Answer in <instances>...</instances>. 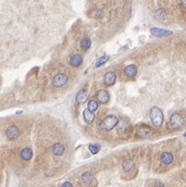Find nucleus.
I'll list each match as a JSON object with an SVG mask.
<instances>
[{
    "instance_id": "nucleus-7",
    "label": "nucleus",
    "mask_w": 186,
    "mask_h": 187,
    "mask_svg": "<svg viewBox=\"0 0 186 187\" xmlns=\"http://www.w3.org/2000/svg\"><path fill=\"white\" fill-rule=\"evenodd\" d=\"M96 98H97L98 103H108L110 100V94L105 90H98L96 92Z\"/></svg>"
},
{
    "instance_id": "nucleus-27",
    "label": "nucleus",
    "mask_w": 186,
    "mask_h": 187,
    "mask_svg": "<svg viewBox=\"0 0 186 187\" xmlns=\"http://www.w3.org/2000/svg\"><path fill=\"white\" fill-rule=\"evenodd\" d=\"M184 137H186V132H185V133H184Z\"/></svg>"
},
{
    "instance_id": "nucleus-14",
    "label": "nucleus",
    "mask_w": 186,
    "mask_h": 187,
    "mask_svg": "<svg viewBox=\"0 0 186 187\" xmlns=\"http://www.w3.org/2000/svg\"><path fill=\"white\" fill-rule=\"evenodd\" d=\"M138 136L140 137H143V139H146V137H149L151 136V129L149 128L148 126H143L140 127L138 130Z\"/></svg>"
},
{
    "instance_id": "nucleus-8",
    "label": "nucleus",
    "mask_w": 186,
    "mask_h": 187,
    "mask_svg": "<svg viewBox=\"0 0 186 187\" xmlns=\"http://www.w3.org/2000/svg\"><path fill=\"white\" fill-rule=\"evenodd\" d=\"M116 79H117V75H116L114 71H108V73L105 74L104 82L107 86H113V85L116 83Z\"/></svg>"
},
{
    "instance_id": "nucleus-20",
    "label": "nucleus",
    "mask_w": 186,
    "mask_h": 187,
    "mask_svg": "<svg viewBox=\"0 0 186 187\" xmlns=\"http://www.w3.org/2000/svg\"><path fill=\"white\" fill-rule=\"evenodd\" d=\"M123 170H125V172H129L130 170H132L134 169V166H135V163H134V161L132 160H130V159H128V160H125V161L123 162Z\"/></svg>"
},
{
    "instance_id": "nucleus-3",
    "label": "nucleus",
    "mask_w": 186,
    "mask_h": 187,
    "mask_svg": "<svg viewBox=\"0 0 186 187\" xmlns=\"http://www.w3.org/2000/svg\"><path fill=\"white\" fill-rule=\"evenodd\" d=\"M184 124V119L183 116L179 113H174L172 114V116L170 117V126L174 129H178L181 128Z\"/></svg>"
},
{
    "instance_id": "nucleus-1",
    "label": "nucleus",
    "mask_w": 186,
    "mask_h": 187,
    "mask_svg": "<svg viewBox=\"0 0 186 187\" xmlns=\"http://www.w3.org/2000/svg\"><path fill=\"white\" fill-rule=\"evenodd\" d=\"M118 124V118L114 116V115H109V116L105 117L100 122L98 123V126L100 129L104 131H110Z\"/></svg>"
},
{
    "instance_id": "nucleus-16",
    "label": "nucleus",
    "mask_w": 186,
    "mask_h": 187,
    "mask_svg": "<svg viewBox=\"0 0 186 187\" xmlns=\"http://www.w3.org/2000/svg\"><path fill=\"white\" fill-rule=\"evenodd\" d=\"M87 91L86 90H80L79 92L77 93V95H76V101L79 103H83L84 101H86V99H87Z\"/></svg>"
},
{
    "instance_id": "nucleus-25",
    "label": "nucleus",
    "mask_w": 186,
    "mask_h": 187,
    "mask_svg": "<svg viewBox=\"0 0 186 187\" xmlns=\"http://www.w3.org/2000/svg\"><path fill=\"white\" fill-rule=\"evenodd\" d=\"M181 5L183 8H186V0H181Z\"/></svg>"
},
{
    "instance_id": "nucleus-15",
    "label": "nucleus",
    "mask_w": 186,
    "mask_h": 187,
    "mask_svg": "<svg viewBox=\"0 0 186 187\" xmlns=\"http://www.w3.org/2000/svg\"><path fill=\"white\" fill-rule=\"evenodd\" d=\"M92 180H93V176L92 174L89 172L84 173L81 177V181L84 185H90L92 183Z\"/></svg>"
},
{
    "instance_id": "nucleus-26",
    "label": "nucleus",
    "mask_w": 186,
    "mask_h": 187,
    "mask_svg": "<svg viewBox=\"0 0 186 187\" xmlns=\"http://www.w3.org/2000/svg\"><path fill=\"white\" fill-rule=\"evenodd\" d=\"M155 187H164V184H162V183L158 182V183H156V184H155Z\"/></svg>"
},
{
    "instance_id": "nucleus-10",
    "label": "nucleus",
    "mask_w": 186,
    "mask_h": 187,
    "mask_svg": "<svg viewBox=\"0 0 186 187\" xmlns=\"http://www.w3.org/2000/svg\"><path fill=\"white\" fill-rule=\"evenodd\" d=\"M83 118H84V121L87 124H91L95 119L94 112H91L90 110L85 109L84 111H83Z\"/></svg>"
},
{
    "instance_id": "nucleus-4",
    "label": "nucleus",
    "mask_w": 186,
    "mask_h": 187,
    "mask_svg": "<svg viewBox=\"0 0 186 187\" xmlns=\"http://www.w3.org/2000/svg\"><path fill=\"white\" fill-rule=\"evenodd\" d=\"M67 81H68V77L65 74H58L53 79L52 84L55 88H62L66 85Z\"/></svg>"
},
{
    "instance_id": "nucleus-11",
    "label": "nucleus",
    "mask_w": 186,
    "mask_h": 187,
    "mask_svg": "<svg viewBox=\"0 0 186 187\" xmlns=\"http://www.w3.org/2000/svg\"><path fill=\"white\" fill-rule=\"evenodd\" d=\"M82 62H83V57H82V55H80V54H74L71 57V59H69V64L74 67L80 66V65L82 64Z\"/></svg>"
},
{
    "instance_id": "nucleus-19",
    "label": "nucleus",
    "mask_w": 186,
    "mask_h": 187,
    "mask_svg": "<svg viewBox=\"0 0 186 187\" xmlns=\"http://www.w3.org/2000/svg\"><path fill=\"white\" fill-rule=\"evenodd\" d=\"M98 108V103L96 101L95 99H90L88 101V104H87V109L90 110L91 112H95Z\"/></svg>"
},
{
    "instance_id": "nucleus-18",
    "label": "nucleus",
    "mask_w": 186,
    "mask_h": 187,
    "mask_svg": "<svg viewBox=\"0 0 186 187\" xmlns=\"http://www.w3.org/2000/svg\"><path fill=\"white\" fill-rule=\"evenodd\" d=\"M81 49L82 50H84V51H87L89 48H90V46H91V41H90V38L89 37H84V38H82V41H81Z\"/></svg>"
},
{
    "instance_id": "nucleus-2",
    "label": "nucleus",
    "mask_w": 186,
    "mask_h": 187,
    "mask_svg": "<svg viewBox=\"0 0 186 187\" xmlns=\"http://www.w3.org/2000/svg\"><path fill=\"white\" fill-rule=\"evenodd\" d=\"M150 119L152 124L155 127H160L162 125V123H164V114H162V111L157 107L151 108Z\"/></svg>"
},
{
    "instance_id": "nucleus-22",
    "label": "nucleus",
    "mask_w": 186,
    "mask_h": 187,
    "mask_svg": "<svg viewBox=\"0 0 186 187\" xmlns=\"http://www.w3.org/2000/svg\"><path fill=\"white\" fill-rule=\"evenodd\" d=\"M155 17L157 18L158 20H160V21H164V20L167 18V14H165L164 9H157V11L155 12Z\"/></svg>"
},
{
    "instance_id": "nucleus-21",
    "label": "nucleus",
    "mask_w": 186,
    "mask_h": 187,
    "mask_svg": "<svg viewBox=\"0 0 186 187\" xmlns=\"http://www.w3.org/2000/svg\"><path fill=\"white\" fill-rule=\"evenodd\" d=\"M107 61H109V56H108V55H102V56L97 60V62H96L95 66H96V67L102 66L104 64L107 63Z\"/></svg>"
},
{
    "instance_id": "nucleus-23",
    "label": "nucleus",
    "mask_w": 186,
    "mask_h": 187,
    "mask_svg": "<svg viewBox=\"0 0 186 187\" xmlns=\"http://www.w3.org/2000/svg\"><path fill=\"white\" fill-rule=\"evenodd\" d=\"M100 149V146L97 145V144H92V145H89V150L92 154H96Z\"/></svg>"
},
{
    "instance_id": "nucleus-5",
    "label": "nucleus",
    "mask_w": 186,
    "mask_h": 187,
    "mask_svg": "<svg viewBox=\"0 0 186 187\" xmlns=\"http://www.w3.org/2000/svg\"><path fill=\"white\" fill-rule=\"evenodd\" d=\"M5 134H6V137H7V139L14 141V140H16L17 137H19L20 130H19V128L16 125H11V126H8L7 128H6Z\"/></svg>"
},
{
    "instance_id": "nucleus-6",
    "label": "nucleus",
    "mask_w": 186,
    "mask_h": 187,
    "mask_svg": "<svg viewBox=\"0 0 186 187\" xmlns=\"http://www.w3.org/2000/svg\"><path fill=\"white\" fill-rule=\"evenodd\" d=\"M151 34L154 35L156 37H164L168 36V35H171L173 32L170 30H165V29H161V28H157V27H153L151 28Z\"/></svg>"
},
{
    "instance_id": "nucleus-12",
    "label": "nucleus",
    "mask_w": 186,
    "mask_h": 187,
    "mask_svg": "<svg viewBox=\"0 0 186 187\" xmlns=\"http://www.w3.org/2000/svg\"><path fill=\"white\" fill-rule=\"evenodd\" d=\"M160 160H161V162L164 163V165H171L173 161H174V155H173V154L170 153V152H164L161 154V156H160Z\"/></svg>"
},
{
    "instance_id": "nucleus-9",
    "label": "nucleus",
    "mask_w": 186,
    "mask_h": 187,
    "mask_svg": "<svg viewBox=\"0 0 186 187\" xmlns=\"http://www.w3.org/2000/svg\"><path fill=\"white\" fill-rule=\"evenodd\" d=\"M124 74H125V75L127 78L134 79L135 75H137V74H138V68L134 64H129V65H127V66L125 67Z\"/></svg>"
},
{
    "instance_id": "nucleus-24",
    "label": "nucleus",
    "mask_w": 186,
    "mask_h": 187,
    "mask_svg": "<svg viewBox=\"0 0 186 187\" xmlns=\"http://www.w3.org/2000/svg\"><path fill=\"white\" fill-rule=\"evenodd\" d=\"M61 187H72V184L71 182H64L62 184V186Z\"/></svg>"
},
{
    "instance_id": "nucleus-17",
    "label": "nucleus",
    "mask_w": 186,
    "mask_h": 187,
    "mask_svg": "<svg viewBox=\"0 0 186 187\" xmlns=\"http://www.w3.org/2000/svg\"><path fill=\"white\" fill-rule=\"evenodd\" d=\"M32 155H33V153L30 148H24L21 151V158L23 160H26V161L30 160L32 158Z\"/></svg>"
},
{
    "instance_id": "nucleus-13",
    "label": "nucleus",
    "mask_w": 186,
    "mask_h": 187,
    "mask_svg": "<svg viewBox=\"0 0 186 187\" xmlns=\"http://www.w3.org/2000/svg\"><path fill=\"white\" fill-rule=\"evenodd\" d=\"M64 150H65L64 146H63L61 143H56V144H54V145H53V147H52V152H53V154H54V155H56V156H60V155H62V154L64 153Z\"/></svg>"
}]
</instances>
